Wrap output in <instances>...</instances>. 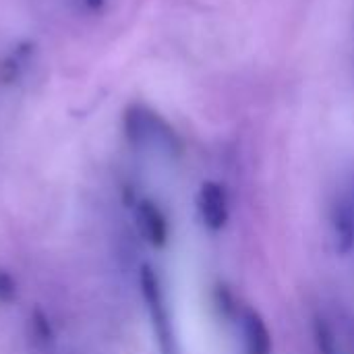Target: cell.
<instances>
[{
	"instance_id": "1",
	"label": "cell",
	"mask_w": 354,
	"mask_h": 354,
	"mask_svg": "<svg viewBox=\"0 0 354 354\" xmlns=\"http://www.w3.org/2000/svg\"><path fill=\"white\" fill-rule=\"evenodd\" d=\"M139 284H141V295H143V301L147 305V311H149L158 342L162 346V353L172 354V324H170L164 290H162L160 278L153 272V268H149V266L141 268Z\"/></svg>"
},
{
	"instance_id": "2",
	"label": "cell",
	"mask_w": 354,
	"mask_h": 354,
	"mask_svg": "<svg viewBox=\"0 0 354 354\" xmlns=\"http://www.w3.org/2000/svg\"><path fill=\"white\" fill-rule=\"evenodd\" d=\"M199 214L207 228L222 230L228 222V199L220 185L205 183L199 191Z\"/></svg>"
},
{
	"instance_id": "3",
	"label": "cell",
	"mask_w": 354,
	"mask_h": 354,
	"mask_svg": "<svg viewBox=\"0 0 354 354\" xmlns=\"http://www.w3.org/2000/svg\"><path fill=\"white\" fill-rule=\"evenodd\" d=\"M137 224L147 239V243L156 249H162L168 243V220L164 212L153 201H141L137 207Z\"/></svg>"
},
{
	"instance_id": "4",
	"label": "cell",
	"mask_w": 354,
	"mask_h": 354,
	"mask_svg": "<svg viewBox=\"0 0 354 354\" xmlns=\"http://www.w3.org/2000/svg\"><path fill=\"white\" fill-rule=\"evenodd\" d=\"M243 334H245V353L247 354H270L272 353V334L263 322V317L245 309L243 313Z\"/></svg>"
},
{
	"instance_id": "5",
	"label": "cell",
	"mask_w": 354,
	"mask_h": 354,
	"mask_svg": "<svg viewBox=\"0 0 354 354\" xmlns=\"http://www.w3.org/2000/svg\"><path fill=\"white\" fill-rule=\"evenodd\" d=\"M332 232L336 249L346 255L354 249V205L348 201L336 203L332 212Z\"/></svg>"
},
{
	"instance_id": "6",
	"label": "cell",
	"mask_w": 354,
	"mask_h": 354,
	"mask_svg": "<svg viewBox=\"0 0 354 354\" xmlns=\"http://www.w3.org/2000/svg\"><path fill=\"white\" fill-rule=\"evenodd\" d=\"M313 338L319 354H338V342L332 326L324 317H315L313 322Z\"/></svg>"
},
{
	"instance_id": "7",
	"label": "cell",
	"mask_w": 354,
	"mask_h": 354,
	"mask_svg": "<svg viewBox=\"0 0 354 354\" xmlns=\"http://www.w3.org/2000/svg\"><path fill=\"white\" fill-rule=\"evenodd\" d=\"M29 332L33 336V342H37L41 346H48L52 342V338H54V330H52L48 317L41 311H35L29 317Z\"/></svg>"
},
{
	"instance_id": "8",
	"label": "cell",
	"mask_w": 354,
	"mask_h": 354,
	"mask_svg": "<svg viewBox=\"0 0 354 354\" xmlns=\"http://www.w3.org/2000/svg\"><path fill=\"white\" fill-rule=\"evenodd\" d=\"M17 297V282L15 278L0 270V303H10L12 299Z\"/></svg>"
},
{
	"instance_id": "9",
	"label": "cell",
	"mask_w": 354,
	"mask_h": 354,
	"mask_svg": "<svg viewBox=\"0 0 354 354\" xmlns=\"http://www.w3.org/2000/svg\"><path fill=\"white\" fill-rule=\"evenodd\" d=\"M216 305L222 311L224 317H230L234 313V299L230 295V290L226 286H218L216 288Z\"/></svg>"
}]
</instances>
